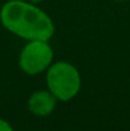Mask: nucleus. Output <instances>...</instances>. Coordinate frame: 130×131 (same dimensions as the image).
<instances>
[{
  "label": "nucleus",
  "mask_w": 130,
  "mask_h": 131,
  "mask_svg": "<svg viewBox=\"0 0 130 131\" xmlns=\"http://www.w3.org/2000/svg\"><path fill=\"white\" fill-rule=\"evenodd\" d=\"M0 20L9 32L28 41H48L55 33L54 23L43 10L21 0L5 3L0 10Z\"/></svg>",
  "instance_id": "obj_1"
},
{
  "label": "nucleus",
  "mask_w": 130,
  "mask_h": 131,
  "mask_svg": "<svg viewBox=\"0 0 130 131\" xmlns=\"http://www.w3.org/2000/svg\"><path fill=\"white\" fill-rule=\"evenodd\" d=\"M46 83L48 90L56 97V99L68 102L78 94L82 79L74 65L60 61L50 65L46 75Z\"/></svg>",
  "instance_id": "obj_2"
},
{
  "label": "nucleus",
  "mask_w": 130,
  "mask_h": 131,
  "mask_svg": "<svg viewBox=\"0 0 130 131\" xmlns=\"http://www.w3.org/2000/svg\"><path fill=\"white\" fill-rule=\"evenodd\" d=\"M54 51L47 41L33 40L26 45L19 56V66L28 75H36L50 68Z\"/></svg>",
  "instance_id": "obj_3"
},
{
  "label": "nucleus",
  "mask_w": 130,
  "mask_h": 131,
  "mask_svg": "<svg viewBox=\"0 0 130 131\" xmlns=\"http://www.w3.org/2000/svg\"><path fill=\"white\" fill-rule=\"evenodd\" d=\"M56 101V97L50 90H37L31 94L28 99V108L33 115L43 117L55 110Z\"/></svg>",
  "instance_id": "obj_4"
},
{
  "label": "nucleus",
  "mask_w": 130,
  "mask_h": 131,
  "mask_svg": "<svg viewBox=\"0 0 130 131\" xmlns=\"http://www.w3.org/2000/svg\"><path fill=\"white\" fill-rule=\"evenodd\" d=\"M0 131H13V127L10 126L9 122H6L5 120L0 118Z\"/></svg>",
  "instance_id": "obj_5"
},
{
  "label": "nucleus",
  "mask_w": 130,
  "mask_h": 131,
  "mask_svg": "<svg viewBox=\"0 0 130 131\" xmlns=\"http://www.w3.org/2000/svg\"><path fill=\"white\" fill-rule=\"evenodd\" d=\"M116 1H125V0H116Z\"/></svg>",
  "instance_id": "obj_6"
}]
</instances>
